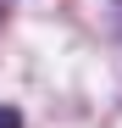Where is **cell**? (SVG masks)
Returning <instances> with one entry per match:
<instances>
[{
	"instance_id": "cell-1",
	"label": "cell",
	"mask_w": 122,
	"mask_h": 128,
	"mask_svg": "<svg viewBox=\"0 0 122 128\" xmlns=\"http://www.w3.org/2000/svg\"><path fill=\"white\" fill-rule=\"evenodd\" d=\"M0 128H22V117H17L11 106H0Z\"/></svg>"
},
{
	"instance_id": "cell-2",
	"label": "cell",
	"mask_w": 122,
	"mask_h": 128,
	"mask_svg": "<svg viewBox=\"0 0 122 128\" xmlns=\"http://www.w3.org/2000/svg\"><path fill=\"white\" fill-rule=\"evenodd\" d=\"M6 11H11V0H0V22H6Z\"/></svg>"
}]
</instances>
